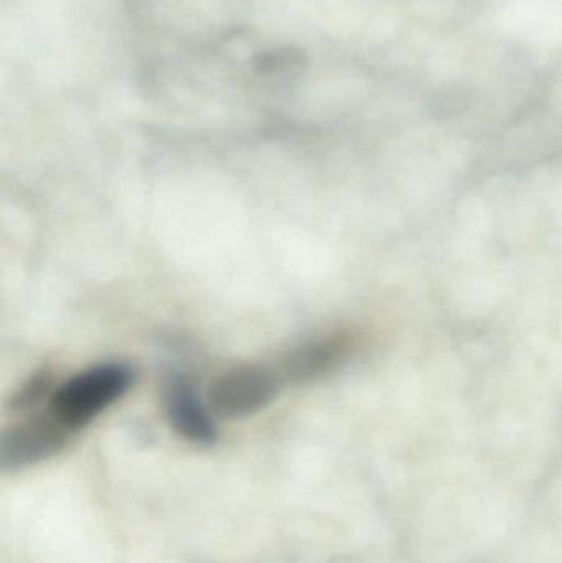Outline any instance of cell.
Segmentation results:
<instances>
[{
    "mask_svg": "<svg viewBox=\"0 0 562 563\" xmlns=\"http://www.w3.org/2000/svg\"><path fill=\"white\" fill-rule=\"evenodd\" d=\"M279 373L261 366H238L220 374L208 390L214 416L244 419L266 409L280 389Z\"/></svg>",
    "mask_w": 562,
    "mask_h": 563,
    "instance_id": "obj_2",
    "label": "cell"
},
{
    "mask_svg": "<svg viewBox=\"0 0 562 563\" xmlns=\"http://www.w3.org/2000/svg\"><path fill=\"white\" fill-rule=\"evenodd\" d=\"M352 340L345 334L317 338L294 347L280 361V379L307 384L335 371L352 353Z\"/></svg>",
    "mask_w": 562,
    "mask_h": 563,
    "instance_id": "obj_5",
    "label": "cell"
},
{
    "mask_svg": "<svg viewBox=\"0 0 562 563\" xmlns=\"http://www.w3.org/2000/svg\"><path fill=\"white\" fill-rule=\"evenodd\" d=\"M134 383V369L128 364L89 367L53 390L48 413L73 435L124 397Z\"/></svg>",
    "mask_w": 562,
    "mask_h": 563,
    "instance_id": "obj_1",
    "label": "cell"
},
{
    "mask_svg": "<svg viewBox=\"0 0 562 563\" xmlns=\"http://www.w3.org/2000/svg\"><path fill=\"white\" fill-rule=\"evenodd\" d=\"M53 379L48 371L42 369L30 376L22 386L19 387L12 399L9 400L7 409L10 412L23 413L35 409L40 402L52 397Z\"/></svg>",
    "mask_w": 562,
    "mask_h": 563,
    "instance_id": "obj_6",
    "label": "cell"
},
{
    "mask_svg": "<svg viewBox=\"0 0 562 563\" xmlns=\"http://www.w3.org/2000/svg\"><path fill=\"white\" fill-rule=\"evenodd\" d=\"M71 433L48 412L30 416L7 427L0 440V463L7 473L20 472L62 452Z\"/></svg>",
    "mask_w": 562,
    "mask_h": 563,
    "instance_id": "obj_3",
    "label": "cell"
},
{
    "mask_svg": "<svg viewBox=\"0 0 562 563\" xmlns=\"http://www.w3.org/2000/svg\"><path fill=\"white\" fill-rule=\"evenodd\" d=\"M165 412L172 429L195 445L210 446L217 442L218 427L213 410L201 400L194 384L187 379L172 380L165 390Z\"/></svg>",
    "mask_w": 562,
    "mask_h": 563,
    "instance_id": "obj_4",
    "label": "cell"
}]
</instances>
